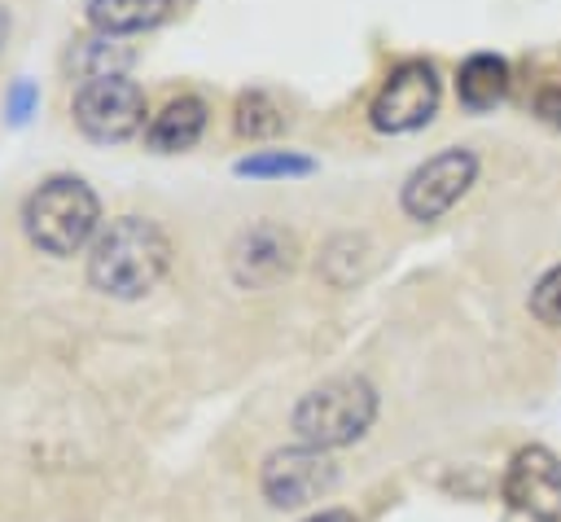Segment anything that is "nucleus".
<instances>
[{"label":"nucleus","instance_id":"19","mask_svg":"<svg viewBox=\"0 0 561 522\" xmlns=\"http://www.w3.org/2000/svg\"><path fill=\"white\" fill-rule=\"evenodd\" d=\"M535 114H539L543 123L561 127V79H552V83H543V88L535 92Z\"/></svg>","mask_w":561,"mask_h":522},{"label":"nucleus","instance_id":"8","mask_svg":"<svg viewBox=\"0 0 561 522\" xmlns=\"http://www.w3.org/2000/svg\"><path fill=\"white\" fill-rule=\"evenodd\" d=\"M263 496L276 504V509H302L311 500H320L324 491H333L337 483V469L333 461L320 452V447H276L267 461H263Z\"/></svg>","mask_w":561,"mask_h":522},{"label":"nucleus","instance_id":"14","mask_svg":"<svg viewBox=\"0 0 561 522\" xmlns=\"http://www.w3.org/2000/svg\"><path fill=\"white\" fill-rule=\"evenodd\" d=\"M131 61V53L114 39V35H101V39H79L70 48V70L88 79H105V75H123V66Z\"/></svg>","mask_w":561,"mask_h":522},{"label":"nucleus","instance_id":"3","mask_svg":"<svg viewBox=\"0 0 561 522\" xmlns=\"http://www.w3.org/2000/svg\"><path fill=\"white\" fill-rule=\"evenodd\" d=\"M377 421V390L368 377H329L311 386L294 408V430L307 447H346Z\"/></svg>","mask_w":561,"mask_h":522},{"label":"nucleus","instance_id":"6","mask_svg":"<svg viewBox=\"0 0 561 522\" xmlns=\"http://www.w3.org/2000/svg\"><path fill=\"white\" fill-rule=\"evenodd\" d=\"M75 123L88 140L114 145L127 140L145 127V88L127 75H105V79H88L75 92Z\"/></svg>","mask_w":561,"mask_h":522},{"label":"nucleus","instance_id":"11","mask_svg":"<svg viewBox=\"0 0 561 522\" xmlns=\"http://www.w3.org/2000/svg\"><path fill=\"white\" fill-rule=\"evenodd\" d=\"M508 61L500 53H473L456 70V97L469 114H486L508 97Z\"/></svg>","mask_w":561,"mask_h":522},{"label":"nucleus","instance_id":"4","mask_svg":"<svg viewBox=\"0 0 561 522\" xmlns=\"http://www.w3.org/2000/svg\"><path fill=\"white\" fill-rule=\"evenodd\" d=\"M438 101H443V79L434 70V61L408 57L373 92L368 123L381 136H408V132H421L438 114Z\"/></svg>","mask_w":561,"mask_h":522},{"label":"nucleus","instance_id":"13","mask_svg":"<svg viewBox=\"0 0 561 522\" xmlns=\"http://www.w3.org/2000/svg\"><path fill=\"white\" fill-rule=\"evenodd\" d=\"M232 127H237V136H245V140H267V136H276V132L285 127V110H280L263 88H250V92H241L237 105H232Z\"/></svg>","mask_w":561,"mask_h":522},{"label":"nucleus","instance_id":"21","mask_svg":"<svg viewBox=\"0 0 561 522\" xmlns=\"http://www.w3.org/2000/svg\"><path fill=\"white\" fill-rule=\"evenodd\" d=\"M4 35H9V13L0 9V44H4Z\"/></svg>","mask_w":561,"mask_h":522},{"label":"nucleus","instance_id":"12","mask_svg":"<svg viewBox=\"0 0 561 522\" xmlns=\"http://www.w3.org/2000/svg\"><path fill=\"white\" fill-rule=\"evenodd\" d=\"M171 9L175 0H88V22L101 35H131L158 26Z\"/></svg>","mask_w":561,"mask_h":522},{"label":"nucleus","instance_id":"1","mask_svg":"<svg viewBox=\"0 0 561 522\" xmlns=\"http://www.w3.org/2000/svg\"><path fill=\"white\" fill-rule=\"evenodd\" d=\"M171 268V237L145 215H118L92 241L88 281L110 298H140L149 294Z\"/></svg>","mask_w":561,"mask_h":522},{"label":"nucleus","instance_id":"9","mask_svg":"<svg viewBox=\"0 0 561 522\" xmlns=\"http://www.w3.org/2000/svg\"><path fill=\"white\" fill-rule=\"evenodd\" d=\"M298 263V237L272 219L263 224H250L232 250H228V272L241 290H263V285H276L280 276H289Z\"/></svg>","mask_w":561,"mask_h":522},{"label":"nucleus","instance_id":"22","mask_svg":"<svg viewBox=\"0 0 561 522\" xmlns=\"http://www.w3.org/2000/svg\"><path fill=\"white\" fill-rule=\"evenodd\" d=\"M175 4H184V0H175Z\"/></svg>","mask_w":561,"mask_h":522},{"label":"nucleus","instance_id":"10","mask_svg":"<svg viewBox=\"0 0 561 522\" xmlns=\"http://www.w3.org/2000/svg\"><path fill=\"white\" fill-rule=\"evenodd\" d=\"M202 132H206V101L202 97H175L145 127V145L153 154H184L202 140Z\"/></svg>","mask_w":561,"mask_h":522},{"label":"nucleus","instance_id":"7","mask_svg":"<svg viewBox=\"0 0 561 522\" xmlns=\"http://www.w3.org/2000/svg\"><path fill=\"white\" fill-rule=\"evenodd\" d=\"M500 491L530 522H561V456L543 443L517 447L500 478Z\"/></svg>","mask_w":561,"mask_h":522},{"label":"nucleus","instance_id":"18","mask_svg":"<svg viewBox=\"0 0 561 522\" xmlns=\"http://www.w3.org/2000/svg\"><path fill=\"white\" fill-rule=\"evenodd\" d=\"M35 101H39V92H35V83H31V79H13V88H9V97H4V114H9L13 123H26V114L35 110Z\"/></svg>","mask_w":561,"mask_h":522},{"label":"nucleus","instance_id":"15","mask_svg":"<svg viewBox=\"0 0 561 522\" xmlns=\"http://www.w3.org/2000/svg\"><path fill=\"white\" fill-rule=\"evenodd\" d=\"M232 171L250 175V180H285V175H311L316 158H307L298 149H254V154L237 158Z\"/></svg>","mask_w":561,"mask_h":522},{"label":"nucleus","instance_id":"2","mask_svg":"<svg viewBox=\"0 0 561 522\" xmlns=\"http://www.w3.org/2000/svg\"><path fill=\"white\" fill-rule=\"evenodd\" d=\"M101 202L79 175H48L22 202V228L44 254H75L96 232Z\"/></svg>","mask_w":561,"mask_h":522},{"label":"nucleus","instance_id":"16","mask_svg":"<svg viewBox=\"0 0 561 522\" xmlns=\"http://www.w3.org/2000/svg\"><path fill=\"white\" fill-rule=\"evenodd\" d=\"M368 254H373V250H368V237H359V232H342V237H333V241L324 246V254H320V272L333 276L337 263H346V281H359Z\"/></svg>","mask_w":561,"mask_h":522},{"label":"nucleus","instance_id":"17","mask_svg":"<svg viewBox=\"0 0 561 522\" xmlns=\"http://www.w3.org/2000/svg\"><path fill=\"white\" fill-rule=\"evenodd\" d=\"M526 307H530V316H535L539 325L561 329V263H552V268L535 281V290H530Z\"/></svg>","mask_w":561,"mask_h":522},{"label":"nucleus","instance_id":"5","mask_svg":"<svg viewBox=\"0 0 561 522\" xmlns=\"http://www.w3.org/2000/svg\"><path fill=\"white\" fill-rule=\"evenodd\" d=\"M478 154L469 145H447L438 154H430L421 167H412V175L399 189V206L408 219L416 224H434L443 219L478 180Z\"/></svg>","mask_w":561,"mask_h":522},{"label":"nucleus","instance_id":"20","mask_svg":"<svg viewBox=\"0 0 561 522\" xmlns=\"http://www.w3.org/2000/svg\"><path fill=\"white\" fill-rule=\"evenodd\" d=\"M302 522H355V513H346V509H324V513H311V518H302Z\"/></svg>","mask_w":561,"mask_h":522}]
</instances>
